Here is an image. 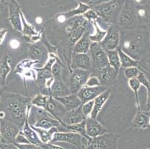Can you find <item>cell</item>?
I'll use <instances>...</instances> for the list:
<instances>
[{
    "label": "cell",
    "instance_id": "obj_1",
    "mask_svg": "<svg viewBox=\"0 0 150 149\" xmlns=\"http://www.w3.org/2000/svg\"><path fill=\"white\" fill-rule=\"evenodd\" d=\"M28 99L20 94L4 93L1 96L0 111L4 113L3 119L13 123L21 129L29 115Z\"/></svg>",
    "mask_w": 150,
    "mask_h": 149
},
{
    "label": "cell",
    "instance_id": "obj_2",
    "mask_svg": "<svg viewBox=\"0 0 150 149\" xmlns=\"http://www.w3.org/2000/svg\"><path fill=\"white\" fill-rule=\"evenodd\" d=\"M125 0H111L108 2L99 4L93 9L99 18L108 24H117L120 13Z\"/></svg>",
    "mask_w": 150,
    "mask_h": 149
},
{
    "label": "cell",
    "instance_id": "obj_3",
    "mask_svg": "<svg viewBox=\"0 0 150 149\" xmlns=\"http://www.w3.org/2000/svg\"><path fill=\"white\" fill-rule=\"evenodd\" d=\"M93 24L86 20L82 15L76 16L67 20L66 31L68 40L71 45H75L86 32L91 31Z\"/></svg>",
    "mask_w": 150,
    "mask_h": 149
},
{
    "label": "cell",
    "instance_id": "obj_4",
    "mask_svg": "<svg viewBox=\"0 0 150 149\" xmlns=\"http://www.w3.org/2000/svg\"><path fill=\"white\" fill-rule=\"evenodd\" d=\"M137 6L132 0H125L120 13L117 25L124 30H134L139 24Z\"/></svg>",
    "mask_w": 150,
    "mask_h": 149
},
{
    "label": "cell",
    "instance_id": "obj_5",
    "mask_svg": "<svg viewBox=\"0 0 150 149\" xmlns=\"http://www.w3.org/2000/svg\"><path fill=\"white\" fill-rule=\"evenodd\" d=\"M120 48L133 59L139 61L144 55L145 38L141 34L132 33L123 40Z\"/></svg>",
    "mask_w": 150,
    "mask_h": 149
},
{
    "label": "cell",
    "instance_id": "obj_6",
    "mask_svg": "<svg viewBox=\"0 0 150 149\" xmlns=\"http://www.w3.org/2000/svg\"><path fill=\"white\" fill-rule=\"evenodd\" d=\"M89 54L92 64L91 69H93L94 72H98L101 69L109 65L107 52L101 46L100 43H91Z\"/></svg>",
    "mask_w": 150,
    "mask_h": 149
},
{
    "label": "cell",
    "instance_id": "obj_7",
    "mask_svg": "<svg viewBox=\"0 0 150 149\" xmlns=\"http://www.w3.org/2000/svg\"><path fill=\"white\" fill-rule=\"evenodd\" d=\"M118 136L105 133L94 138H89L88 149H117Z\"/></svg>",
    "mask_w": 150,
    "mask_h": 149
},
{
    "label": "cell",
    "instance_id": "obj_8",
    "mask_svg": "<svg viewBox=\"0 0 150 149\" xmlns=\"http://www.w3.org/2000/svg\"><path fill=\"white\" fill-rule=\"evenodd\" d=\"M102 48L108 51L117 50L120 46V28L117 24H111L107 29V33L100 43Z\"/></svg>",
    "mask_w": 150,
    "mask_h": 149
},
{
    "label": "cell",
    "instance_id": "obj_9",
    "mask_svg": "<svg viewBox=\"0 0 150 149\" xmlns=\"http://www.w3.org/2000/svg\"><path fill=\"white\" fill-rule=\"evenodd\" d=\"M20 131V128L13 123L5 119H0V143H15V139Z\"/></svg>",
    "mask_w": 150,
    "mask_h": 149
},
{
    "label": "cell",
    "instance_id": "obj_10",
    "mask_svg": "<svg viewBox=\"0 0 150 149\" xmlns=\"http://www.w3.org/2000/svg\"><path fill=\"white\" fill-rule=\"evenodd\" d=\"M36 113L37 114L35 113L34 114L36 115L37 118L34 117L35 118V120L34 121V123L30 125L31 126L49 130L53 127H58L61 125V122L58 120L55 119L46 110L38 109Z\"/></svg>",
    "mask_w": 150,
    "mask_h": 149
},
{
    "label": "cell",
    "instance_id": "obj_11",
    "mask_svg": "<svg viewBox=\"0 0 150 149\" xmlns=\"http://www.w3.org/2000/svg\"><path fill=\"white\" fill-rule=\"evenodd\" d=\"M91 71L83 69H73L69 78V90L72 94H76L80 89L85 85L91 76Z\"/></svg>",
    "mask_w": 150,
    "mask_h": 149
},
{
    "label": "cell",
    "instance_id": "obj_12",
    "mask_svg": "<svg viewBox=\"0 0 150 149\" xmlns=\"http://www.w3.org/2000/svg\"><path fill=\"white\" fill-rule=\"evenodd\" d=\"M83 136L79 133H75V132H58L55 133L53 136L51 143H55V142H60V143H67L72 144L73 145L79 148H83L84 145L82 143Z\"/></svg>",
    "mask_w": 150,
    "mask_h": 149
},
{
    "label": "cell",
    "instance_id": "obj_13",
    "mask_svg": "<svg viewBox=\"0 0 150 149\" xmlns=\"http://www.w3.org/2000/svg\"><path fill=\"white\" fill-rule=\"evenodd\" d=\"M21 8L17 0H11L8 4L9 21L12 26L17 31L22 32L23 25L21 21Z\"/></svg>",
    "mask_w": 150,
    "mask_h": 149
},
{
    "label": "cell",
    "instance_id": "obj_14",
    "mask_svg": "<svg viewBox=\"0 0 150 149\" xmlns=\"http://www.w3.org/2000/svg\"><path fill=\"white\" fill-rule=\"evenodd\" d=\"M107 87L104 86H98V87H87L84 86L82 88L76 93L82 104L88 102L90 101L94 100L96 97L107 90Z\"/></svg>",
    "mask_w": 150,
    "mask_h": 149
},
{
    "label": "cell",
    "instance_id": "obj_15",
    "mask_svg": "<svg viewBox=\"0 0 150 149\" xmlns=\"http://www.w3.org/2000/svg\"><path fill=\"white\" fill-rule=\"evenodd\" d=\"M29 57L37 63H46L49 59V52L44 45L40 43H35L28 47Z\"/></svg>",
    "mask_w": 150,
    "mask_h": 149
},
{
    "label": "cell",
    "instance_id": "obj_16",
    "mask_svg": "<svg viewBox=\"0 0 150 149\" xmlns=\"http://www.w3.org/2000/svg\"><path fill=\"white\" fill-rule=\"evenodd\" d=\"M46 110L55 119L58 120L60 122H61V118L67 112V109L63 106L62 104L60 103L57 99L53 98L51 95H50L47 103H46Z\"/></svg>",
    "mask_w": 150,
    "mask_h": 149
},
{
    "label": "cell",
    "instance_id": "obj_17",
    "mask_svg": "<svg viewBox=\"0 0 150 149\" xmlns=\"http://www.w3.org/2000/svg\"><path fill=\"white\" fill-rule=\"evenodd\" d=\"M81 105L79 107H77V108L67 112L64 116L61 118V125L66 127L67 125L78 124V123H80L82 121H84V120H85L86 118L84 116L82 110H81Z\"/></svg>",
    "mask_w": 150,
    "mask_h": 149
},
{
    "label": "cell",
    "instance_id": "obj_18",
    "mask_svg": "<svg viewBox=\"0 0 150 149\" xmlns=\"http://www.w3.org/2000/svg\"><path fill=\"white\" fill-rule=\"evenodd\" d=\"M71 67L73 69H83V70L91 71L92 64L89 53L81 54V53H73Z\"/></svg>",
    "mask_w": 150,
    "mask_h": 149
},
{
    "label": "cell",
    "instance_id": "obj_19",
    "mask_svg": "<svg viewBox=\"0 0 150 149\" xmlns=\"http://www.w3.org/2000/svg\"><path fill=\"white\" fill-rule=\"evenodd\" d=\"M95 73L96 74V76H97L100 81L101 85L106 87L114 83L117 77L118 71L108 65Z\"/></svg>",
    "mask_w": 150,
    "mask_h": 149
},
{
    "label": "cell",
    "instance_id": "obj_20",
    "mask_svg": "<svg viewBox=\"0 0 150 149\" xmlns=\"http://www.w3.org/2000/svg\"><path fill=\"white\" fill-rule=\"evenodd\" d=\"M86 133L88 138H94L107 133V130L99 124L96 119L91 117L86 119Z\"/></svg>",
    "mask_w": 150,
    "mask_h": 149
},
{
    "label": "cell",
    "instance_id": "obj_21",
    "mask_svg": "<svg viewBox=\"0 0 150 149\" xmlns=\"http://www.w3.org/2000/svg\"><path fill=\"white\" fill-rule=\"evenodd\" d=\"M49 90L50 93V95L52 96L53 98L64 97L69 95V94H72L69 87L61 78V76L54 77V81H53L52 85L49 89Z\"/></svg>",
    "mask_w": 150,
    "mask_h": 149
},
{
    "label": "cell",
    "instance_id": "obj_22",
    "mask_svg": "<svg viewBox=\"0 0 150 149\" xmlns=\"http://www.w3.org/2000/svg\"><path fill=\"white\" fill-rule=\"evenodd\" d=\"M110 92L111 90L110 89H107L105 91L101 93L100 95H98L95 99L93 100V111L91 114V118L96 119L97 118V116L100 111L102 110V107L107 102L108 99L109 98L110 95Z\"/></svg>",
    "mask_w": 150,
    "mask_h": 149
},
{
    "label": "cell",
    "instance_id": "obj_23",
    "mask_svg": "<svg viewBox=\"0 0 150 149\" xmlns=\"http://www.w3.org/2000/svg\"><path fill=\"white\" fill-rule=\"evenodd\" d=\"M79 3V7L72 10H69L67 12H64V13H60L58 16V20L59 22H64L67 21L69 19L75 17L76 16H80V15H83L87 11L91 9V8L87 6L84 4L81 3V2H78Z\"/></svg>",
    "mask_w": 150,
    "mask_h": 149
},
{
    "label": "cell",
    "instance_id": "obj_24",
    "mask_svg": "<svg viewBox=\"0 0 150 149\" xmlns=\"http://www.w3.org/2000/svg\"><path fill=\"white\" fill-rule=\"evenodd\" d=\"M54 98L57 99L60 103L62 104L63 106L64 107L67 111L77 108L82 105V102L76 94H69L66 96L58 97Z\"/></svg>",
    "mask_w": 150,
    "mask_h": 149
},
{
    "label": "cell",
    "instance_id": "obj_25",
    "mask_svg": "<svg viewBox=\"0 0 150 149\" xmlns=\"http://www.w3.org/2000/svg\"><path fill=\"white\" fill-rule=\"evenodd\" d=\"M91 34L90 31L86 32L79 40L75 43L73 47V53H81V54H87L89 53L90 47H91L92 41L90 39V35Z\"/></svg>",
    "mask_w": 150,
    "mask_h": 149
},
{
    "label": "cell",
    "instance_id": "obj_26",
    "mask_svg": "<svg viewBox=\"0 0 150 149\" xmlns=\"http://www.w3.org/2000/svg\"><path fill=\"white\" fill-rule=\"evenodd\" d=\"M28 117H29V115H28ZM28 117H27L26 119H25V123H24V125L22 127L21 129H20V131H21L22 133L25 136V138L28 139V142H29L30 143L39 145L41 144L42 143L41 141H40L39 136L37 134L36 131H35L33 128H31V125H29V122H28Z\"/></svg>",
    "mask_w": 150,
    "mask_h": 149
},
{
    "label": "cell",
    "instance_id": "obj_27",
    "mask_svg": "<svg viewBox=\"0 0 150 149\" xmlns=\"http://www.w3.org/2000/svg\"><path fill=\"white\" fill-rule=\"evenodd\" d=\"M31 128L36 131L37 134L39 136L42 143H51L54 133L59 132L58 127H53V128H50L49 130L43 129V128H35V127L33 126H31Z\"/></svg>",
    "mask_w": 150,
    "mask_h": 149
},
{
    "label": "cell",
    "instance_id": "obj_28",
    "mask_svg": "<svg viewBox=\"0 0 150 149\" xmlns=\"http://www.w3.org/2000/svg\"><path fill=\"white\" fill-rule=\"evenodd\" d=\"M20 15H21L22 25H23V31H22V33H23L26 36H28L29 37H31V39L33 40L34 42L37 43V40H38L40 38V35L35 30V27L33 25H31L30 23H28V21L26 20L25 16H24V14H23V13L22 11Z\"/></svg>",
    "mask_w": 150,
    "mask_h": 149
},
{
    "label": "cell",
    "instance_id": "obj_29",
    "mask_svg": "<svg viewBox=\"0 0 150 149\" xmlns=\"http://www.w3.org/2000/svg\"><path fill=\"white\" fill-rule=\"evenodd\" d=\"M149 113L143 112L141 110H137L135 117L132 121V126L135 128H146L149 127Z\"/></svg>",
    "mask_w": 150,
    "mask_h": 149
},
{
    "label": "cell",
    "instance_id": "obj_30",
    "mask_svg": "<svg viewBox=\"0 0 150 149\" xmlns=\"http://www.w3.org/2000/svg\"><path fill=\"white\" fill-rule=\"evenodd\" d=\"M117 52L119 54L121 67L124 69L129 67H138V61L133 59L127 54L123 52L120 47L117 49Z\"/></svg>",
    "mask_w": 150,
    "mask_h": 149
},
{
    "label": "cell",
    "instance_id": "obj_31",
    "mask_svg": "<svg viewBox=\"0 0 150 149\" xmlns=\"http://www.w3.org/2000/svg\"><path fill=\"white\" fill-rule=\"evenodd\" d=\"M139 22L144 23L145 26L150 30V4L145 6H137Z\"/></svg>",
    "mask_w": 150,
    "mask_h": 149
},
{
    "label": "cell",
    "instance_id": "obj_32",
    "mask_svg": "<svg viewBox=\"0 0 150 149\" xmlns=\"http://www.w3.org/2000/svg\"><path fill=\"white\" fill-rule=\"evenodd\" d=\"M11 71L9 65V57L5 56V57L0 63V85L3 86L6 82V78Z\"/></svg>",
    "mask_w": 150,
    "mask_h": 149
},
{
    "label": "cell",
    "instance_id": "obj_33",
    "mask_svg": "<svg viewBox=\"0 0 150 149\" xmlns=\"http://www.w3.org/2000/svg\"><path fill=\"white\" fill-rule=\"evenodd\" d=\"M92 24L93 28H95V34H91L90 35V39H91V40L92 42L101 43L105 38V37L107 31L101 28L99 25L97 24V23H96V20L93 22Z\"/></svg>",
    "mask_w": 150,
    "mask_h": 149
},
{
    "label": "cell",
    "instance_id": "obj_34",
    "mask_svg": "<svg viewBox=\"0 0 150 149\" xmlns=\"http://www.w3.org/2000/svg\"><path fill=\"white\" fill-rule=\"evenodd\" d=\"M106 52H107L109 66L115 69L116 70L119 71L120 68L121 67V64L117 49V50H113V51H108Z\"/></svg>",
    "mask_w": 150,
    "mask_h": 149
},
{
    "label": "cell",
    "instance_id": "obj_35",
    "mask_svg": "<svg viewBox=\"0 0 150 149\" xmlns=\"http://www.w3.org/2000/svg\"><path fill=\"white\" fill-rule=\"evenodd\" d=\"M86 120V119H85ZM85 120L82 121L81 122L78 123V124H75V125H67L66 126V129L68 131H71V132H75V133H79L80 135L84 137L85 139H88V136H87V133H86V121Z\"/></svg>",
    "mask_w": 150,
    "mask_h": 149
},
{
    "label": "cell",
    "instance_id": "obj_36",
    "mask_svg": "<svg viewBox=\"0 0 150 149\" xmlns=\"http://www.w3.org/2000/svg\"><path fill=\"white\" fill-rule=\"evenodd\" d=\"M50 95H45L43 94H38L36 96L34 97L31 100V105L37 107L38 108L46 110V103L48 101Z\"/></svg>",
    "mask_w": 150,
    "mask_h": 149
},
{
    "label": "cell",
    "instance_id": "obj_37",
    "mask_svg": "<svg viewBox=\"0 0 150 149\" xmlns=\"http://www.w3.org/2000/svg\"><path fill=\"white\" fill-rule=\"evenodd\" d=\"M128 84H129V87L132 89V90H133L134 95H135V99H136V105L137 107V110H140V103H139V97H138V90L140 89V83L139 82V81L137 80V78H131L129 79V81H128Z\"/></svg>",
    "mask_w": 150,
    "mask_h": 149
},
{
    "label": "cell",
    "instance_id": "obj_38",
    "mask_svg": "<svg viewBox=\"0 0 150 149\" xmlns=\"http://www.w3.org/2000/svg\"><path fill=\"white\" fill-rule=\"evenodd\" d=\"M37 63L36 61H30V60H25V61H23L20 63V64L17 65V68H16V71L15 72L16 73H23L25 71L28 70L29 69H31L32 66L34 64Z\"/></svg>",
    "mask_w": 150,
    "mask_h": 149
},
{
    "label": "cell",
    "instance_id": "obj_39",
    "mask_svg": "<svg viewBox=\"0 0 150 149\" xmlns=\"http://www.w3.org/2000/svg\"><path fill=\"white\" fill-rule=\"evenodd\" d=\"M138 68H141L147 73L150 74V53L144 54L138 61Z\"/></svg>",
    "mask_w": 150,
    "mask_h": 149
},
{
    "label": "cell",
    "instance_id": "obj_40",
    "mask_svg": "<svg viewBox=\"0 0 150 149\" xmlns=\"http://www.w3.org/2000/svg\"><path fill=\"white\" fill-rule=\"evenodd\" d=\"M139 72H140V69H139L138 67L125 68V71H124V76H125V78L129 80L131 78H137Z\"/></svg>",
    "mask_w": 150,
    "mask_h": 149
},
{
    "label": "cell",
    "instance_id": "obj_41",
    "mask_svg": "<svg viewBox=\"0 0 150 149\" xmlns=\"http://www.w3.org/2000/svg\"><path fill=\"white\" fill-rule=\"evenodd\" d=\"M93 100L82 104L81 110H82L84 116L85 117L86 119L91 117V114L93 111Z\"/></svg>",
    "mask_w": 150,
    "mask_h": 149
},
{
    "label": "cell",
    "instance_id": "obj_42",
    "mask_svg": "<svg viewBox=\"0 0 150 149\" xmlns=\"http://www.w3.org/2000/svg\"><path fill=\"white\" fill-rule=\"evenodd\" d=\"M82 16H84L86 20H88V21L91 22V23L93 21H96V20L99 18L97 13H96V11H95L93 8H91V9H89L88 11H87Z\"/></svg>",
    "mask_w": 150,
    "mask_h": 149
},
{
    "label": "cell",
    "instance_id": "obj_43",
    "mask_svg": "<svg viewBox=\"0 0 150 149\" xmlns=\"http://www.w3.org/2000/svg\"><path fill=\"white\" fill-rule=\"evenodd\" d=\"M137 78L140 83V84L144 86L146 90L149 88V78L146 76V74L144 72L140 71L138 76H137Z\"/></svg>",
    "mask_w": 150,
    "mask_h": 149
},
{
    "label": "cell",
    "instance_id": "obj_44",
    "mask_svg": "<svg viewBox=\"0 0 150 149\" xmlns=\"http://www.w3.org/2000/svg\"><path fill=\"white\" fill-rule=\"evenodd\" d=\"M84 86H87V87H98V86H101L100 81L98 78L97 76H90Z\"/></svg>",
    "mask_w": 150,
    "mask_h": 149
},
{
    "label": "cell",
    "instance_id": "obj_45",
    "mask_svg": "<svg viewBox=\"0 0 150 149\" xmlns=\"http://www.w3.org/2000/svg\"><path fill=\"white\" fill-rule=\"evenodd\" d=\"M29 142H28V139L25 138V136L22 133L21 131H20V133L17 134V137L15 139V144H29Z\"/></svg>",
    "mask_w": 150,
    "mask_h": 149
},
{
    "label": "cell",
    "instance_id": "obj_46",
    "mask_svg": "<svg viewBox=\"0 0 150 149\" xmlns=\"http://www.w3.org/2000/svg\"><path fill=\"white\" fill-rule=\"evenodd\" d=\"M51 73L53 76V77H58L61 76V66L58 63H54L53 64L52 67L51 69Z\"/></svg>",
    "mask_w": 150,
    "mask_h": 149
},
{
    "label": "cell",
    "instance_id": "obj_47",
    "mask_svg": "<svg viewBox=\"0 0 150 149\" xmlns=\"http://www.w3.org/2000/svg\"><path fill=\"white\" fill-rule=\"evenodd\" d=\"M78 2H81V3L84 4L87 6L90 7L91 8H93L96 5H99L98 0H76Z\"/></svg>",
    "mask_w": 150,
    "mask_h": 149
},
{
    "label": "cell",
    "instance_id": "obj_48",
    "mask_svg": "<svg viewBox=\"0 0 150 149\" xmlns=\"http://www.w3.org/2000/svg\"><path fill=\"white\" fill-rule=\"evenodd\" d=\"M40 148L42 149H66L64 148L61 147V146L55 145H53L52 143H41L40 145H39Z\"/></svg>",
    "mask_w": 150,
    "mask_h": 149
},
{
    "label": "cell",
    "instance_id": "obj_49",
    "mask_svg": "<svg viewBox=\"0 0 150 149\" xmlns=\"http://www.w3.org/2000/svg\"><path fill=\"white\" fill-rule=\"evenodd\" d=\"M16 145L19 148V149H42L39 145L31 144V143H29V144H23V145L16 144Z\"/></svg>",
    "mask_w": 150,
    "mask_h": 149
},
{
    "label": "cell",
    "instance_id": "obj_50",
    "mask_svg": "<svg viewBox=\"0 0 150 149\" xmlns=\"http://www.w3.org/2000/svg\"><path fill=\"white\" fill-rule=\"evenodd\" d=\"M0 149H19V148L14 143L6 144L0 143Z\"/></svg>",
    "mask_w": 150,
    "mask_h": 149
},
{
    "label": "cell",
    "instance_id": "obj_51",
    "mask_svg": "<svg viewBox=\"0 0 150 149\" xmlns=\"http://www.w3.org/2000/svg\"><path fill=\"white\" fill-rule=\"evenodd\" d=\"M134 2V3L137 6L140 7V6H145L149 2L150 0H132Z\"/></svg>",
    "mask_w": 150,
    "mask_h": 149
},
{
    "label": "cell",
    "instance_id": "obj_52",
    "mask_svg": "<svg viewBox=\"0 0 150 149\" xmlns=\"http://www.w3.org/2000/svg\"><path fill=\"white\" fill-rule=\"evenodd\" d=\"M8 30L6 29H0V46L2 44V43L5 40V37L6 36Z\"/></svg>",
    "mask_w": 150,
    "mask_h": 149
},
{
    "label": "cell",
    "instance_id": "obj_53",
    "mask_svg": "<svg viewBox=\"0 0 150 149\" xmlns=\"http://www.w3.org/2000/svg\"><path fill=\"white\" fill-rule=\"evenodd\" d=\"M149 80V87L147 89V99H146V107L149 110H150V78Z\"/></svg>",
    "mask_w": 150,
    "mask_h": 149
},
{
    "label": "cell",
    "instance_id": "obj_54",
    "mask_svg": "<svg viewBox=\"0 0 150 149\" xmlns=\"http://www.w3.org/2000/svg\"><path fill=\"white\" fill-rule=\"evenodd\" d=\"M110 1H111V0H98V2H99V4L108 2H110Z\"/></svg>",
    "mask_w": 150,
    "mask_h": 149
},
{
    "label": "cell",
    "instance_id": "obj_55",
    "mask_svg": "<svg viewBox=\"0 0 150 149\" xmlns=\"http://www.w3.org/2000/svg\"><path fill=\"white\" fill-rule=\"evenodd\" d=\"M2 2H3V0H0V6H1V5L2 4Z\"/></svg>",
    "mask_w": 150,
    "mask_h": 149
},
{
    "label": "cell",
    "instance_id": "obj_56",
    "mask_svg": "<svg viewBox=\"0 0 150 149\" xmlns=\"http://www.w3.org/2000/svg\"><path fill=\"white\" fill-rule=\"evenodd\" d=\"M149 126H150V116H149Z\"/></svg>",
    "mask_w": 150,
    "mask_h": 149
},
{
    "label": "cell",
    "instance_id": "obj_57",
    "mask_svg": "<svg viewBox=\"0 0 150 149\" xmlns=\"http://www.w3.org/2000/svg\"><path fill=\"white\" fill-rule=\"evenodd\" d=\"M149 43H150V35H149Z\"/></svg>",
    "mask_w": 150,
    "mask_h": 149
},
{
    "label": "cell",
    "instance_id": "obj_58",
    "mask_svg": "<svg viewBox=\"0 0 150 149\" xmlns=\"http://www.w3.org/2000/svg\"><path fill=\"white\" fill-rule=\"evenodd\" d=\"M0 102H1V96H0Z\"/></svg>",
    "mask_w": 150,
    "mask_h": 149
},
{
    "label": "cell",
    "instance_id": "obj_59",
    "mask_svg": "<svg viewBox=\"0 0 150 149\" xmlns=\"http://www.w3.org/2000/svg\"><path fill=\"white\" fill-rule=\"evenodd\" d=\"M0 139H1V135H0Z\"/></svg>",
    "mask_w": 150,
    "mask_h": 149
}]
</instances>
